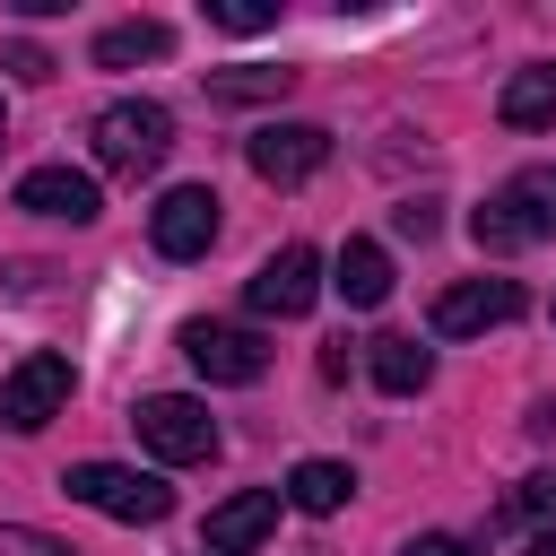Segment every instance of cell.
Segmentation results:
<instances>
[{"label":"cell","instance_id":"cell-1","mask_svg":"<svg viewBox=\"0 0 556 556\" xmlns=\"http://www.w3.org/2000/svg\"><path fill=\"white\" fill-rule=\"evenodd\" d=\"M478 252H530V243H556V165H521L513 182L486 191V208L469 217Z\"/></svg>","mask_w":556,"mask_h":556},{"label":"cell","instance_id":"cell-2","mask_svg":"<svg viewBox=\"0 0 556 556\" xmlns=\"http://www.w3.org/2000/svg\"><path fill=\"white\" fill-rule=\"evenodd\" d=\"M165 148H174V113L165 104H148V96H122V104H104L96 113V165L104 174H156L165 165Z\"/></svg>","mask_w":556,"mask_h":556},{"label":"cell","instance_id":"cell-3","mask_svg":"<svg viewBox=\"0 0 556 556\" xmlns=\"http://www.w3.org/2000/svg\"><path fill=\"white\" fill-rule=\"evenodd\" d=\"M61 495H78V504L104 513V521H139V530L174 513V486L148 478V469H122V460H78V469H61Z\"/></svg>","mask_w":556,"mask_h":556},{"label":"cell","instance_id":"cell-4","mask_svg":"<svg viewBox=\"0 0 556 556\" xmlns=\"http://www.w3.org/2000/svg\"><path fill=\"white\" fill-rule=\"evenodd\" d=\"M70 356H52V348H35L26 365H9L0 374V426L9 434H35V426H52L61 417V400H70Z\"/></svg>","mask_w":556,"mask_h":556},{"label":"cell","instance_id":"cell-5","mask_svg":"<svg viewBox=\"0 0 556 556\" xmlns=\"http://www.w3.org/2000/svg\"><path fill=\"white\" fill-rule=\"evenodd\" d=\"M130 426H139V443L156 452V460H208L217 452V417L200 408V400H182V391H156V400H139L130 408Z\"/></svg>","mask_w":556,"mask_h":556},{"label":"cell","instance_id":"cell-6","mask_svg":"<svg viewBox=\"0 0 556 556\" xmlns=\"http://www.w3.org/2000/svg\"><path fill=\"white\" fill-rule=\"evenodd\" d=\"M313 295H321V252H313V243H278V252L252 269V287H243V304H252L261 321H295V313H313Z\"/></svg>","mask_w":556,"mask_h":556},{"label":"cell","instance_id":"cell-7","mask_svg":"<svg viewBox=\"0 0 556 556\" xmlns=\"http://www.w3.org/2000/svg\"><path fill=\"white\" fill-rule=\"evenodd\" d=\"M530 313V295H521V278H460V287H443L434 295V339H478V330H495V321H521Z\"/></svg>","mask_w":556,"mask_h":556},{"label":"cell","instance_id":"cell-8","mask_svg":"<svg viewBox=\"0 0 556 556\" xmlns=\"http://www.w3.org/2000/svg\"><path fill=\"white\" fill-rule=\"evenodd\" d=\"M243 156H252V174L261 182H313L321 165H330V130L321 122H261L252 139H243Z\"/></svg>","mask_w":556,"mask_h":556},{"label":"cell","instance_id":"cell-9","mask_svg":"<svg viewBox=\"0 0 556 556\" xmlns=\"http://www.w3.org/2000/svg\"><path fill=\"white\" fill-rule=\"evenodd\" d=\"M148 243H156L165 261H200V252L217 243V191H208V182H174V191L148 208Z\"/></svg>","mask_w":556,"mask_h":556},{"label":"cell","instance_id":"cell-10","mask_svg":"<svg viewBox=\"0 0 556 556\" xmlns=\"http://www.w3.org/2000/svg\"><path fill=\"white\" fill-rule=\"evenodd\" d=\"M182 356L208 382H261L269 374V339L243 330V321H182Z\"/></svg>","mask_w":556,"mask_h":556},{"label":"cell","instance_id":"cell-11","mask_svg":"<svg viewBox=\"0 0 556 556\" xmlns=\"http://www.w3.org/2000/svg\"><path fill=\"white\" fill-rule=\"evenodd\" d=\"M269 530H278V486H243V495H226V504L208 513L200 556H243V547H261Z\"/></svg>","mask_w":556,"mask_h":556},{"label":"cell","instance_id":"cell-12","mask_svg":"<svg viewBox=\"0 0 556 556\" xmlns=\"http://www.w3.org/2000/svg\"><path fill=\"white\" fill-rule=\"evenodd\" d=\"M17 208L26 217H70V226H96V174H78V165H35L26 182H17Z\"/></svg>","mask_w":556,"mask_h":556},{"label":"cell","instance_id":"cell-13","mask_svg":"<svg viewBox=\"0 0 556 556\" xmlns=\"http://www.w3.org/2000/svg\"><path fill=\"white\" fill-rule=\"evenodd\" d=\"M365 365H374V382H382L391 400H417V391L434 382V356H426V348H417L408 330H382V339L365 348Z\"/></svg>","mask_w":556,"mask_h":556},{"label":"cell","instance_id":"cell-14","mask_svg":"<svg viewBox=\"0 0 556 556\" xmlns=\"http://www.w3.org/2000/svg\"><path fill=\"white\" fill-rule=\"evenodd\" d=\"M495 122H504V130H539V122H556V61L513 70L504 96H495Z\"/></svg>","mask_w":556,"mask_h":556},{"label":"cell","instance_id":"cell-15","mask_svg":"<svg viewBox=\"0 0 556 556\" xmlns=\"http://www.w3.org/2000/svg\"><path fill=\"white\" fill-rule=\"evenodd\" d=\"M330 287H339L356 313H374V304L391 295V252H382V243H365V235H348V243H339V278H330Z\"/></svg>","mask_w":556,"mask_h":556},{"label":"cell","instance_id":"cell-16","mask_svg":"<svg viewBox=\"0 0 556 556\" xmlns=\"http://www.w3.org/2000/svg\"><path fill=\"white\" fill-rule=\"evenodd\" d=\"M174 52V26L165 17H130V26H104L96 35V70H130V61H165Z\"/></svg>","mask_w":556,"mask_h":556},{"label":"cell","instance_id":"cell-17","mask_svg":"<svg viewBox=\"0 0 556 556\" xmlns=\"http://www.w3.org/2000/svg\"><path fill=\"white\" fill-rule=\"evenodd\" d=\"M348 495H356L348 460H295V469H287V504H295V513H339Z\"/></svg>","mask_w":556,"mask_h":556},{"label":"cell","instance_id":"cell-18","mask_svg":"<svg viewBox=\"0 0 556 556\" xmlns=\"http://www.w3.org/2000/svg\"><path fill=\"white\" fill-rule=\"evenodd\" d=\"M521 521H556V469H530V478L495 504V530H521Z\"/></svg>","mask_w":556,"mask_h":556},{"label":"cell","instance_id":"cell-19","mask_svg":"<svg viewBox=\"0 0 556 556\" xmlns=\"http://www.w3.org/2000/svg\"><path fill=\"white\" fill-rule=\"evenodd\" d=\"M287 87H295V70H217L208 78L217 104H261V96H287Z\"/></svg>","mask_w":556,"mask_h":556},{"label":"cell","instance_id":"cell-20","mask_svg":"<svg viewBox=\"0 0 556 556\" xmlns=\"http://www.w3.org/2000/svg\"><path fill=\"white\" fill-rule=\"evenodd\" d=\"M208 17H217L226 35H261V26H278V0H217Z\"/></svg>","mask_w":556,"mask_h":556},{"label":"cell","instance_id":"cell-21","mask_svg":"<svg viewBox=\"0 0 556 556\" xmlns=\"http://www.w3.org/2000/svg\"><path fill=\"white\" fill-rule=\"evenodd\" d=\"M0 556H61V539H43V530H17V521H0Z\"/></svg>","mask_w":556,"mask_h":556},{"label":"cell","instance_id":"cell-22","mask_svg":"<svg viewBox=\"0 0 556 556\" xmlns=\"http://www.w3.org/2000/svg\"><path fill=\"white\" fill-rule=\"evenodd\" d=\"M391 226H400L408 243H426V235H434L443 217H434V200H408V208H391Z\"/></svg>","mask_w":556,"mask_h":556},{"label":"cell","instance_id":"cell-23","mask_svg":"<svg viewBox=\"0 0 556 556\" xmlns=\"http://www.w3.org/2000/svg\"><path fill=\"white\" fill-rule=\"evenodd\" d=\"M400 556H478V547H469V539H452V530H417Z\"/></svg>","mask_w":556,"mask_h":556},{"label":"cell","instance_id":"cell-24","mask_svg":"<svg viewBox=\"0 0 556 556\" xmlns=\"http://www.w3.org/2000/svg\"><path fill=\"white\" fill-rule=\"evenodd\" d=\"M9 70H17V78H35V87H43V78H52V52H43V43H9Z\"/></svg>","mask_w":556,"mask_h":556},{"label":"cell","instance_id":"cell-25","mask_svg":"<svg viewBox=\"0 0 556 556\" xmlns=\"http://www.w3.org/2000/svg\"><path fill=\"white\" fill-rule=\"evenodd\" d=\"M530 556H556V521H547V530H539V539H530Z\"/></svg>","mask_w":556,"mask_h":556},{"label":"cell","instance_id":"cell-26","mask_svg":"<svg viewBox=\"0 0 556 556\" xmlns=\"http://www.w3.org/2000/svg\"><path fill=\"white\" fill-rule=\"evenodd\" d=\"M0 130H9V113H0Z\"/></svg>","mask_w":556,"mask_h":556}]
</instances>
